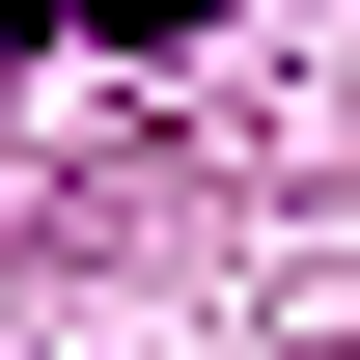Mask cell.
I'll return each instance as SVG.
<instances>
[{
	"mask_svg": "<svg viewBox=\"0 0 360 360\" xmlns=\"http://www.w3.org/2000/svg\"><path fill=\"white\" fill-rule=\"evenodd\" d=\"M84 28H139V56H167V28H222V0H84Z\"/></svg>",
	"mask_w": 360,
	"mask_h": 360,
	"instance_id": "cell-1",
	"label": "cell"
}]
</instances>
